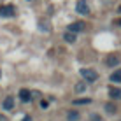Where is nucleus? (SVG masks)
I'll return each instance as SVG.
<instances>
[{"mask_svg": "<svg viewBox=\"0 0 121 121\" xmlns=\"http://www.w3.org/2000/svg\"><path fill=\"white\" fill-rule=\"evenodd\" d=\"M19 100H21V102H30L32 100V93H30V90H26V88H21L19 90Z\"/></svg>", "mask_w": 121, "mask_h": 121, "instance_id": "obj_5", "label": "nucleus"}, {"mask_svg": "<svg viewBox=\"0 0 121 121\" xmlns=\"http://www.w3.org/2000/svg\"><path fill=\"white\" fill-rule=\"evenodd\" d=\"M76 9H77L79 14H84V16H86V14L90 12V5L84 2V0H79V2H77V5H76Z\"/></svg>", "mask_w": 121, "mask_h": 121, "instance_id": "obj_4", "label": "nucleus"}, {"mask_svg": "<svg viewBox=\"0 0 121 121\" xmlns=\"http://www.w3.org/2000/svg\"><path fill=\"white\" fill-rule=\"evenodd\" d=\"M86 84H88V82H86V81H81V82H77V84H76V91H77V93H81V91H84L86 88H88V86H86Z\"/></svg>", "mask_w": 121, "mask_h": 121, "instance_id": "obj_13", "label": "nucleus"}, {"mask_svg": "<svg viewBox=\"0 0 121 121\" xmlns=\"http://www.w3.org/2000/svg\"><path fill=\"white\" fill-rule=\"evenodd\" d=\"M109 97H111L112 100L121 98V90H119V88H111V90H109Z\"/></svg>", "mask_w": 121, "mask_h": 121, "instance_id": "obj_9", "label": "nucleus"}, {"mask_svg": "<svg viewBox=\"0 0 121 121\" xmlns=\"http://www.w3.org/2000/svg\"><path fill=\"white\" fill-rule=\"evenodd\" d=\"M119 25H121V19H119Z\"/></svg>", "mask_w": 121, "mask_h": 121, "instance_id": "obj_19", "label": "nucleus"}, {"mask_svg": "<svg viewBox=\"0 0 121 121\" xmlns=\"http://www.w3.org/2000/svg\"><path fill=\"white\" fill-rule=\"evenodd\" d=\"M90 121H104V119L100 118L97 112H91V114H90Z\"/></svg>", "mask_w": 121, "mask_h": 121, "instance_id": "obj_15", "label": "nucleus"}, {"mask_svg": "<svg viewBox=\"0 0 121 121\" xmlns=\"http://www.w3.org/2000/svg\"><path fill=\"white\" fill-rule=\"evenodd\" d=\"M69 32H74V33H77V32H84L86 30V25L82 23V21H74V23H70L69 25V28H67Z\"/></svg>", "mask_w": 121, "mask_h": 121, "instance_id": "obj_3", "label": "nucleus"}, {"mask_svg": "<svg viewBox=\"0 0 121 121\" xmlns=\"http://www.w3.org/2000/svg\"><path fill=\"white\" fill-rule=\"evenodd\" d=\"M81 76L86 82H95L98 79V72L93 69H81Z\"/></svg>", "mask_w": 121, "mask_h": 121, "instance_id": "obj_1", "label": "nucleus"}, {"mask_svg": "<svg viewBox=\"0 0 121 121\" xmlns=\"http://www.w3.org/2000/svg\"><path fill=\"white\" fill-rule=\"evenodd\" d=\"M21 121H32V118H30V114H26V116H25V118H23Z\"/></svg>", "mask_w": 121, "mask_h": 121, "instance_id": "obj_17", "label": "nucleus"}, {"mask_svg": "<svg viewBox=\"0 0 121 121\" xmlns=\"http://www.w3.org/2000/svg\"><path fill=\"white\" fill-rule=\"evenodd\" d=\"M2 107H4V109H5V111H11L12 107H14V98H12V97H7L5 100H4Z\"/></svg>", "mask_w": 121, "mask_h": 121, "instance_id": "obj_7", "label": "nucleus"}, {"mask_svg": "<svg viewBox=\"0 0 121 121\" xmlns=\"http://www.w3.org/2000/svg\"><path fill=\"white\" fill-rule=\"evenodd\" d=\"M74 104L76 105H88V104H91V98H77L74 100Z\"/></svg>", "mask_w": 121, "mask_h": 121, "instance_id": "obj_12", "label": "nucleus"}, {"mask_svg": "<svg viewBox=\"0 0 121 121\" xmlns=\"http://www.w3.org/2000/svg\"><path fill=\"white\" fill-rule=\"evenodd\" d=\"M48 105H49V102H48V100H42V102H40V107H42V109H46Z\"/></svg>", "mask_w": 121, "mask_h": 121, "instance_id": "obj_16", "label": "nucleus"}, {"mask_svg": "<svg viewBox=\"0 0 121 121\" xmlns=\"http://www.w3.org/2000/svg\"><path fill=\"white\" fill-rule=\"evenodd\" d=\"M63 39H65V42L74 44V42H76V33H74V32H65L63 33Z\"/></svg>", "mask_w": 121, "mask_h": 121, "instance_id": "obj_8", "label": "nucleus"}, {"mask_svg": "<svg viewBox=\"0 0 121 121\" xmlns=\"http://www.w3.org/2000/svg\"><path fill=\"white\" fill-rule=\"evenodd\" d=\"M105 111L109 112V114H114V112H116V104L109 102V104H107V105H105Z\"/></svg>", "mask_w": 121, "mask_h": 121, "instance_id": "obj_14", "label": "nucleus"}, {"mask_svg": "<svg viewBox=\"0 0 121 121\" xmlns=\"http://www.w3.org/2000/svg\"><path fill=\"white\" fill-rule=\"evenodd\" d=\"M14 14H16L14 5H2L0 7V16L2 18H12Z\"/></svg>", "mask_w": 121, "mask_h": 121, "instance_id": "obj_2", "label": "nucleus"}, {"mask_svg": "<svg viewBox=\"0 0 121 121\" xmlns=\"http://www.w3.org/2000/svg\"><path fill=\"white\" fill-rule=\"evenodd\" d=\"M111 82H121V70L118 69V70H114V72L111 74Z\"/></svg>", "mask_w": 121, "mask_h": 121, "instance_id": "obj_11", "label": "nucleus"}, {"mask_svg": "<svg viewBox=\"0 0 121 121\" xmlns=\"http://www.w3.org/2000/svg\"><path fill=\"white\" fill-rule=\"evenodd\" d=\"M0 77H2V70H0Z\"/></svg>", "mask_w": 121, "mask_h": 121, "instance_id": "obj_18", "label": "nucleus"}, {"mask_svg": "<svg viewBox=\"0 0 121 121\" xmlns=\"http://www.w3.org/2000/svg\"><path fill=\"white\" fill-rule=\"evenodd\" d=\"M67 119H69V121H79V119H81V112L70 111L69 114H67Z\"/></svg>", "mask_w": 121, "mask_h": 121, "instance_id": "obj_10", "label": "nucleus"}, {"mask_svg": "<svg viewBox=\"0 0 121 121\" xmlns=\"http://www.w3.org/2000/svg\"><path fill=\"white\" fill-rule=\"evenodd\" d=\"M105 65H109V67H118V65H119V58L116 56V55H111V56H107V60H105Z\"/></svg>", "mask_w": 121, "mask_h": 121, "instance_id": "obj_6", "label": "nucleus"}]
</instances>
